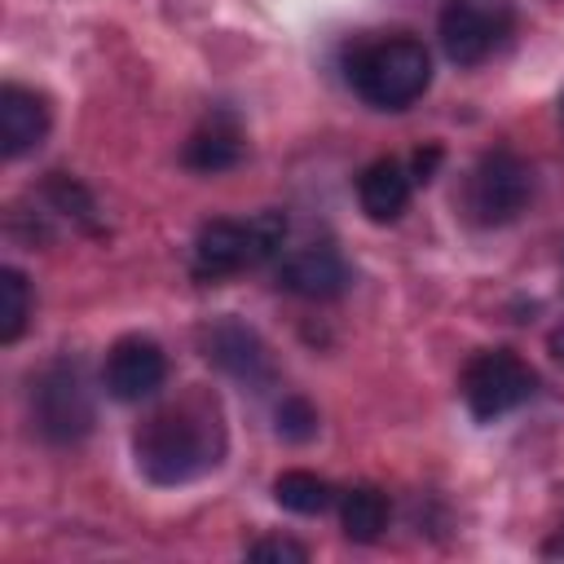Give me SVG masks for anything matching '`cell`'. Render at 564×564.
<instances>
[{"mask_svg": "<svg viewBox=\"0 0 564 564\" xmlns=\"http://www.w3.org/2000/svg\"><path fill=\"white\" fill-rule=\"evenodd\" d=\"M225 458V414L203 388L154 410L137 432V467L154 485H185Z\"/></svg>", "mask_w": 564, "mask_h": 564, "instance_id": "6da1fadb", "label": "cell"}, {"mask_svg": "<svg viewBox=\"0 0 564 564\" xmlns=\"http://www.w3.org/2000/svg\"><path fill=\"white\" fill-rule=\"evenodd\" d=\"M348 84L375 110H405L432 84V57L414 35L366 40L348 53Z\"/></svg>", "mask_w": 564, "mask_h": 564, "instance_id": "7a4b0ae2", "label": "cell"}, {"mask_svg": "<svg viewBox=\"0 0 564 564\" xmlns=\"http://www.w3.org/2000/svg\"><path fill=\"white\" fill-rule=\"evenodd\" d=\"M282 242H286L282 212H256L251 220H207L189 247V269L203 282H220L229 273L273 260Z\"/></svg>", "mask_w": 564, "mask_h": 564, "instance_id": "3957f363", "label": "cell"}, {"mask_svg": "<svg viewBox=\"0 0 564 564\" xmlns=\"http://www.w3.org/2000/svg\"><path fill=\"white\" fill-rule=\"evenodd\" d=\"M516 26L511 0H445L436 18L441 48L454 66H480L489 62Z\"/></svg>", "mask_w": 564, "mask_h": 564, "instance_id": "277c9868", "label": "cell"}, {"mask_svg": "<svg viewBox=\"0 0 564 564\" xmlns=\"http://www.w3.org/2000/svg\"><path fill=\"white\" fill-rule=\"evenodd\" d=\"M533 198V167L516 150H489L467 176V216L476 225H511Z\"/></svg>", "mask_w": 564, "mask_h": 564, "instance_id": "5b68a950", "label": "cell"}, {"mask_svg": "<svg viewBox=\"0 0 564 564\" xmlns=\"http://www.w3.org/2000/svg\"><path fill=\"white\" fill-rule=\"evenodd\" d=\"M533 388H538V375L511 348H485L463 370V401H467L471 419H480V423H494V419L520 410L533 397Z\"/></svg>", "mask_w": 564, "mask_h": 564, "instance_id": "8992f818", "label": "cell"}, {"mask_svg": "<svg viewBox=\"0 0 564 564\" xmlns=\"http://www.w3.org/2000/svg\"><path fill=\"white\" fill-rule=\"evenodd\" d=\"M31 405H35V423L48 441L66 445L93 427V392H88V379L75 361L48 366L31 392Z\"/></svg>", "mask_w": 564, "mask_h": 564, "instance_id": "52a82bcc", "label": "cell"}, {"mask_svg": "<svg viewBox=\"0 0 564 564\" xmlns=\"http://www.w3.org/2000/svg\"><path fill=\"white\" fill-rule=\"evenodd\" d=\"M167 379V357L150 335H123L106 352L101 383L115 401H150Z\"/></svg>", "mask_w": 564, "mask_h": 564, "instance_id": "ba28073f", "label": "cell"}, {"mask_svg": "<svg viewBox=\"0 0 564 564\" xmlns=\"http://www.w3.org/2000/svg\"><path fill=\"white\" fill-rule=\"evenodd\" d=\"M278 282L291 295H304V300H335V295L348 291L352 273H348V260L330 242H308V247H300L282 260Z\"/></svg>", "mask_w": 564, "mask_h": 564, "instance_id": "9c48e42d", "label": "cell"}, {"mask_svg": "<svg viewBox=\"0 0 564 564\" xmlns=\"http://www.w3.org/2000/svg\"><path fill=\"white\" fill-rule=\"evenodd\" d=\"M44 132H48V101L35 88L4 84L0 88V150H4V159L35 150L44 141Z\"/></svg>", "mask_w": 564, "mask_h": 564, "instance_id": "30bf717a", "label": "cell"}, {"mask_svg": "<svg viewBox=\"0 0 564 564\" xmlns=\"http://www.w3.org/2000/svg\"><path fill=\"white\" fill-rule=\"evenodd\" d=\"M207 357H212L225 375H234V379H242V383H269V379H273V361H269L264 344H260L256 330H247L242 322H216V326L207 330Z\"/></svg>", "mask_w": 564, "mask_h": 564, "instance_id": "8fae6325", "label": "cell"}, {"mask_svg": "<svg viewBox=\"0 0 564 564\" xmlns=\"http://www.w3.org/2000/svg\"><path fill=\"white\" fill-rule=\"evenodd\" d=\"M410 194H414V176L401 159H375L357 176V203L375 225H392L410 207Z\"/></svg>", "mask_w": 564, "mask_h": 564, "instance_id": "7c38bea8", "label": "cell"}, {"mask_svg": "<svg viewBox=\"0 0 564 564\" xmlns=\"http://www.w3.org/2000/svg\"><path fill=\"white\" fill-rule=\"evenodd\" d=\"M181 163L189 172H207V176L229 172V167L242 163V132L229 119H212L198 132H189V141L181 150Z\"/></svg>", "mask_w": 564, "mask_h": 564, "instance_id": "4fadbf2b", "label": "cell"}, {"mask_svg": "<svg viewBox=\"0 0 564 564\" xmlns=\"http://www.w3.org/2000/svg\"><path fill=\"white\" fill-rule=\"evenodd\" d=\"M339 524L348 542H375L388 524V498L375 485H357L339 498Z\"/></svg>", "mask_w": 564, "mask_h": 564, "instance_id": "5bb4252c", "label": "cell"}, {"mask_svg": "<svg viewBox=\"0 0 564 564\" xmlns=\"http://www.w3.org/2000/svg\"><path fill=\"white\" fill-rule=\"evenodd\" d=\"M273 498H278L286 511H295V516H322V511L335 502V489H330L322 476L291 467V471H282V476L273 480Z\"/></svg>", "mask_w": 564, "mask_h": 564, "instance_id": "9a60e30c", "label": "cell"}, {"mask_svg": "<svg viewBox=\"0 0 564 564\" xmlns=\"http://www.w3.org/2000/svg\"><path fill=\"white\" fill-rule=\"evenodd\" d=\"M31 317V286L18 269H0V344H18Z\"/></svg>", "mask_w": 564, "mask_h": 564, "instance_id": "2e32d148", "label": "cell"}, {"mask_svg": "<svg viewBox=\"0 0 564 564\" xmlns=\"http://www.w3.org/2000/svg\"><path fill=\"white\" fill-rule=\"evenodd\" d=\"M273 419H278V436H282V441L304 445V441L317 436V410H313L304 397H282L278 410H273Z\"/></svg>", "mask_w": 564, "mask_h": 564, "instance_id": "e0dca14e", "label": "cell"}, {"mask_svg": "<svg viewBox=\"0 0 564 564\" xmlns=\"http://www.w3.org/2000/svg\"><path fill=\"white\" fill-rule=\"evenodd\" d=\"M247 560H264V564H304L308 546L291 542V538H260L247 546Z\"/></svg>", "mask_w": 564, "mask_h": 564, "instance_id": "ac0fdd59", "label": "cell"}, {"mask_svg": "<svg viewBox=\"0 0 564 564\" xmlns=\"http://www.w3.org/2000/svg\"><path fill=\"white\" fill-rule=\"evenodd\" d=\"M436 163H441V145H427V150H419V154H414V163H410V176H414V185H427V181H432V172H436Z\"/></svg>", "mask_w": 564, "mask_h": 564, "instance_id": "d6986e66", "label": "cell"}, {"mask_svg": "<svg viewBox=\"0 0 564 564\" xmlns=\"http://www.w3.org/2000/svg\"><path fill=\"white\" fill-rule=\"evenodd\" d=\"M546 348H551V357H555V361L564 366V322H560V326L551 330V339H546Z\"/></svg>", "mask_w": 564, "mask_h": 564, "instance_id": "ffe728a7", "label": "cell"}, {"mask_svg": "<svg viewBox=\"0 0 564 564\" xmlns=\"http://www.w3.org/2000/svg\"><path fill=\"white\" fill-rule=\"evenodd\" d=\"M560 115H564V97H560Z\"/></svg>", "mask_w": 564, "mask_h": 564, "instance_id": "44dd1931", "label": "cell"}]
</instances>
